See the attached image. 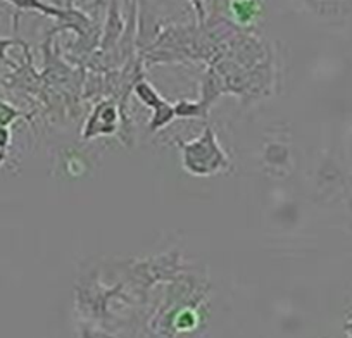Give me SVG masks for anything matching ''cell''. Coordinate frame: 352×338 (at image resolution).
Wrapping results in <instances>:
<instances>
[{
	"mask_svg": "<svg viewBox=\"0 0 352 338\" xmlns=\"http://www.w3.org/2000/svg\"><path fill=\"white\" fill-rule=\"evenodd\" d=\"M182 150V166L194 177H212L232 168L228 155L219 145L214 128L206 126L195 140L184 142L176 138Z\"/></svg>",
	"mask_w": 352,
	"mask_h": 338,
	"instance_id": "cell-1",
	"label": "cell"
},
{
	"mask_svg": "<svg viewBox=\"0 0 352 338\" xmlns=\"http://www.w3.org/2000/svg\"><path fill=\"white\" fill-rule=\"evenodd\" d=\"M118 109L114 102L106 100L100 102L99 106L94 109L92 116L87 121V126L83 130V140H92L97 137H106V135H113L118 130Z\"/></svg>",
	"mask_w": 352,
	"mask_h": 338,
	"instance_id": "cell-2",
	"label": "cell"
},
{
	"mask_svg": "<svg viewBox=\"0 0 352 338\" xmlns=\"http://www.w3.org/2000/svg\"><path fill=\"white\" fill-rule=\"evenodd\" d=\"M6 2H9L12 8L18 9V14H16L14 21L18 19L19 12L21 11L40 12V14L45 16V18H54L59 23H63L67 16L66 9L56 8V5L52 4H47V2H43V0H6Z\"/></svg>",
	"mask_w": 352,
	"mask_h": 338,
	"instance_id": "cell-3",
	"label": "cell"
},
{
	"mask_svg": "<svg viewBox=\"0 0 352 338\" xmlns=\"http://www.w3.org/2000/svg\"><path fill=\"white\" fill-rule=\"evenodd\" d=\"M121 35H123V21H121V12L118 9V0H111L109 11H107L106 30H104L102 42H100L102 50H107L116 45Z\"/></svg>",
	"mask_w": 352,
	"mask_h": 338,
	"instance_id": "cell-4",
	"label": "cell"
},
{
	"mask_svg": "<svg viewBox=\"0 0 352 338\" xmlns=\"http://www.w3.org/2000/svg\"><path fill=\"white\" fill-rule=\"evenodd\" d=\"M230 12L240 25H249L259 16L257 0H230Z\"/></svg>",
	"mask_w": 352,
	"mask_h": 338,
	"instance_id": "cell-5",
	"label": "cell"
},
{
	"mask_svg": "<svg viewBox=\"0 0 352 338\" xmlns=\"http://www.w3.org/2000/svg\"><path fill=\"white\" fill-rule=\"evenodd\" d=\"M175 120V107H173V104H169L168 100H164L161 106L155 107V109L152 111V117L151 121H148V130H151V133H157V131L169 126Z\"/></svg>",
	"mask_w": 352,
	"mask_h": 338,
	"instance_id": "cell-6",
	"label": "cell"
},
{
	"mask_svg": "<svg viewBox=\"0 0 352 338\" xmlns=\"http://www.w3.org/2000/svg\"><path fill=\"white\" fill-rule=\"evenodd\" d=\"M133 93H135V97H137L138 102L144 104L145 107H148V109H152V111L164 102V99L159 95L157 90H155L154 87H152V84L145 80H140L135 83Z\"/></svg>",
	"mask_w": 352,
	"mask_h": 338,
	"instance_id": "cell-7",
	"label": "cell"
},
{
	"mask_svg": "<svg viewBox=\"0 0 352 338\" xmlns=\"http://www.w3.org/2000/svg\"><path fill=\"white\" fill-rule=\"evenodd\" d=\"M175 107L176 120H201V117L208 116V107L202 102H194V100H178L173 104Z\"/></svg>",
	"mask_w": 352,
	"mask_h": 338,
	"instance_id": "cell-8",
	"label": "cell"
},
{
	"mask_svg": "<svg viewBox=\"0 0 352 338\" xmlns=\"http://www.w3.org/2000/svg\"><path fill=\"white\" fill-rule=\"evenodd\" d=\"M21 117H28L23 111H18L8 104L6 100L0 99V126H11L14 121L21 120Z\"/></svg>",
	"mask_w": 352,
	"mask_h": 338,
	"instance_id": "cell-9",
	"label": "cell"
},
{
	"mask_svg": "<svg viewBox=\"0 0 352 338\" xmlns=\"http://www.w3.org/2000/svg\"><path fill=\"white\" fill-rule=\"evenodd\" d=\"M14 45L25 47L28 45V43H26L25 40H19V38H0V63L6 64V66L9 67H18L16 66V63H12L8 56V50Z\"/></svg>",
	"mask_w": 352,
	"mask_h": 338,
	"instance_id": "cell-10",
	"label": "cell"
},
{
	"mask_svg": "<svg viewBox=\"0 0 352 338\" xmlns=\"http://www.w3.org/2000/svg\"><path fill=\"white\" fill-rule=\"evenodd\" d=\"M9 147H11V130L9 126H0V166L4 164L8 157Z\"/></svg>",
	"mask_w": 352,
	"mask_h": 338,
	"instance_id": "cell-11",
	"label": "cell"
},
{
	"mask_svg": "<svg viewBox=\"0 0 352 338\" xmlns=\"http://www.w3.org/2000/svg\"><path fill=\"white\" fill-rule=\"evenodd\" d=\"M190 4H192V8H194V11H195V16H197V19H199V23H204V19H206V8H204V0H190Z\"/></svg>",
	"mask_w": 352,
	"mask_h": 338,
	"instance_id": "cell-12",
	"label": "cell"
},
{
	"mask_svg": "<svg viewBox=\"0 0 352 338\" xmlns=\"http://www.w3.org/2000/svg\"><path fill=\"white\" fill-rule=\"evenodd\" d=\"M333 0H304V4L309 5L313 11H320L321 5H327V4H331Z\"/></svg>",
	"mask_w": 352,
	"mask_h": 338,
	"instance_id": "cell-13",
	"label": "cell"
},
{
	"mask_svg": "<svg viewBox=\"0 0 352 338\" xmlns=\"http://www.w3.org/2000/svg\"><path fill=\"white\" fill-rule=\"evenodd\" d=\"M344 330H345V333H347V338H352V319L347 321V323L344 324Z\"/></svg>",
	"mask_w": 352,
	"mask_h": 338,
	"instance_id": "cell-14",
	"label": "cell"
},
{
	"mask_svg": "<svg viewBox=\"0 0 352 338\" xmlns=\"http://www.w3.org/2000/svg\"><path fill=\"white\" fill-rule=\"evenodd\" d=\"M126 2H128V0H126Z\"/></svg>",
	"mask_w": 352,
	"mask_h": 338,
	"instance_id": "cell-15",
	"label": "cell"
}]
</instances>
